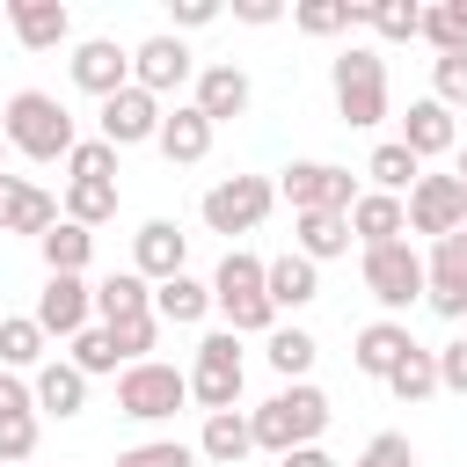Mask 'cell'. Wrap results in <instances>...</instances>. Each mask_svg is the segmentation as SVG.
<instances>
[{"label":"cell","instance_id":"38","mask_svg":"<svg viewBox=\"0 0 467 467\" xmlns=\"http://www.w3.org/2000/svg\"><path fill=\"white\" fill-rule=\"evenodd\" d=\"M423 44H438V58L467 51V15H460V0H438V7H423Z\"/></svg>","mask_w":467,"mask_h":467},{"label":"cell","instance_id":"24","mask_svg":"<svg viewBox=\"0 0 467 467\" xmlns=\"http://www.w3.org/2000/svg\"><path fill=\"white\" fill-rule=\"evenodd\" d=\"M190 102H197V109H204L212 124H234V117L248 109V73H241V66H204V73H197V95H190Z\"/></svg>","mask_w":467,"mask_h":467},{"label":"cell","instance_id":"53","mask_svg":"<svg viewBox=\"0 0 467 467\" xmlns=\"http://www.w3.org/2000/svg\"><path fill=\"white\" fill-rule=\"evenodd\" d=\"M0 161H7V131H0Z\"/></svg>","mask_w":467,"mask_h":467},{"label":"cell","instance_id":"23","mask_svg":"<svg viewBox=\"0 0 467 467\" xmlns=\"http://www.w3.org/2000/svg\"><path fill=\"white\" fill-rule=\"evenodd\" d=\"M409 350H416V336H409L401 321H365V328H358V350H350V358H358V372H365V379H387V372H394V365H401Z\"/></svg>","mask_w":467,"mask_h":467},{"label":"cell","instance_id":"29","mask_svg":"<svg viewBox=\"0 0 467 467\" xmlns=\"http://www.w3.org/2000/svg\"><path fill=\"white\" fill-rule=\"evenodd\" d=\"M153 314H161V321H175V328H190V321H204V314H212V285H197V277L182 270V277L153 285Z\"/></svg>","mask_w":467,"mask_h":467},{"label":"cell","instance_id":"22","mask_svg":"<svg viewBox=\"0 0 467 467\" xmlns=\"http://www.w3.org/2000/svg\"><path fill=\"white\" fill-rule=\"evenodd\" d=\"M263 285H270V306H277V314H285V306L299 314L306 299H321V263H306L299 248H292V255H270Z\"/></svg>","mask_w":467,"mask_h":467},{"label":"cell","instance_id":"2","mask_svg":"<svg viewBox=\"0 0 467 467\" xmlns=\"http://www.w3.org/2000/svg\"><path fill=\"white\" fill-rule=\"evenodd\" d=\"M0 131H7V146H15V153H29V161H66V153L80 146V131H73V109H66L58 95H44V88H22V95H7V109H0Z\"/></svg>","mask_w":467,"mask_h":467},{"label":"cell","instance_id":"26","mask_svg":"<svg viewBox=\"0 0 467 467\" xmlns=\"http://www.w3.org/2000/svg\"><path fill=\"white\" fill-rule=\"evenodd\" d=\"M292 241L306 263H328L350 248V212H292Z\"/></svg>","mask_w":467,"mask_h":467},{"label":"cell","instance_id":"27","mask_svg":"<svg viewBox=\"0 0 467 467\" xmlns=\"http://www.w3.org/2000/svg\"><path fill=\"white\" fill-rule=\"evenodd\" d=\"M36 255H44V277H80V270H88V255H95V234H88V226H73V219H58V226L36 241Z\"/></svg>","mask_w":467,"mask_h":467},{"label":"cell","instance_id":"34","mask_svg":"<svg viewBox=\"0 0 467 467\" xmlns=\"http://www.w3.org/2000/svg\"><path fill=\"white\" fill-rule=\"evenodd\" d=\"M387 387H394V401H431V394H438V350L416 343V350L387 372Z\"/></svg>","mask_w":467,"mask_h":467},{"label":"cell","instance_id":"49","mask_svg":"<svg viewBox=\"0 0 467 467\" xmlns=\"http://www.w3.org/2000/svg\"><path fill=\"white\" fill-rule=\"evenodd\" d=\"M234 15H241L248 29H263V22H277L285 7H277V0H234Z\"/></svg>","mask_w":467,"mask_h":467},{"label":"cell","instance_id":"7","mask_svg":"<svg viewBox=\"0 0 467 467\" xmlns=\"http://www.w3.org/2000/svg\"><path fill=\"white\" fill-rule=\"evenodd\" d=\"M182 401H190V372H175V365H161V358L117 372V409L139 416V423H161V416H175Z\"/></svg>","mask_w":467,"mask_h":467},{"label":"cell","instance_id":"1","mask_svg":"<svg viewBox=\"0 0 467 467\" xmlns=\"http://www.w3.org/2000/svg\"><path fill=\"white\" fill-rule=\"evenodd\" d=\"M248 431H255V452H299V445H314L321 431H328V394L314 387V379H292V387H277L255 416H248Z\"/></svg>","mask_w":467,"mask_h":467},{"label":"cell","instance_id":"28","mask_svg":"<svg viewBox=\"0 0 467 467\" xmlns=\"http://www.w3.org/2000/svg\"><path fill=\"white\" fill-rule=\"evenodd\" d=\"M95 314H102V328H117V321H131V314H153V285H146L139 270H117V277L95 285Z\"/></svg>","mask_w":467,"mask_h":467},{"label":"cell","instance_id":"50","mask_svg":"<svg viewBox=\"0 0 467 467\" xmlns=\"http://www.w3.org/2000/svg\"><path fill=\"white\" fill-rule=\"evenodd\" d=\"M277 467H336V460H328V452H321V445H299V452H285V460H277Z\"/></svg>","mask_w":467,"mask_h":467},{"label":"cell","instance_id":"39","mask_svg":"<svg viewBox=\"0 0 467 467\" xmlns=\"http://www.w3.org/2000/svg\"><path fill=\"white\" fill-rule=\"evenodd\" d=\"M365 22H372L387 44H409V36H423V7H416V0H379V7H365Z\"/></svg>","mask_w":467,"mask_h":467},{"label":"cell","instance_id":"11","mask_svg":"<svg viewBox=\"0 0 467 467\" xmlns=\"http://www.w3.org/2000/svg\"><path fill=\"white\" fill-rule=\"evenodd\" d=\"M431 314H445V321H467V226L460 234H445V241H431Z\"/></svg>","mask_w":467,"mask_h":467},{"label":"cell","instance_id":"45","mask_svg":"<svg viewBox=\"0 0 467 467\" xmlns=\"http://www.w3.org/2000/svg\"><path fill=\"white\" fill-rule=\"evenodd\" d=\"M358 467H416V445H409L401 431H379V438L358 452Z\"/></svg>","mask_w":467,"mask_h":467},{"label":"cell","instance_id":"15","mask_svg":"<svg viewBox=\"0 0 467 467\" xmlns=\"http://www.w3.org/2000/svg\"><path fill=\"white\" fill-rule=\"evenodd\" d=\"M182 255H190V234H182L175 219H146V226L131 234V270H139L146 285L182 277Z\"/></svg>","mask_w":467,"mask_h":467},{"label":"cell","instance_id":"31","mask_svg":"<svg viewBox=\"0 0 467 467\" xmlns=\"http://www.w3.org/2000/svg\"><path fill=\"white\" fill-rule=\"evenodd\" d=\"M365 175H372V190H387V197H401V190H416L423 182V161L401 146V139H387V146H372V161H365Z\"/></svg>","mask_w":467,"mask_h":467},{"label":"cell","instance_id":"51","mask_svg":"<svg viewBox=\"0 0 467 467\" xmlns=\"http://www.w3.org/2000/svg\"><path fill=\"white\" fill-rule=\"evenodd\" d=\"M7 204H15V175H0V234H7Z\"/></svg>","mask_w":467,"mask_h":467},{"label":"cell","instance_id":"17","mask_svg":"<svg viewBox=\"0 0 467 467\" xmlns=\"http://www.w3.org/2000/svg\"><path fill=\"white\" fill-rule=\"evenodd\" d=\"M401 146H409L416 161H438V153H460V124H452V109H445L438 95H423V102H409V117H401Z\"/></svg>","mask_w":467,"mask_h":467},{"label":"cell","instance_id":"3","mask_svg":"<svg viewBox=\"0 0 467 467\" xmlns=\"http://www.w3.org/2000/svg\"><path fill=\"white\" fill-rule=\"evenodd\" d=\"M263 270H270V263L248 255V248H226V263L212 270V306L226 314L234 336H270V328H277V306H270Z\"/></svg>","mask_w":467,"mask_h":467},{"label":"cell","instance_id":"42","mask_svg":"<svg viewBox=\"0 0 467 467\" xmlns=\"http://www.w3.org/2000/svg\"><path fill=\"white\" fill-rule=\"evenodd\" d=\"M190 460H197V445H182V438H153V445L117 452V467H190Z\"/></svg>","mask_w":467,"mask_h":467},{"label":"cell","instance_id":"54","mask_svg":"<svg viewBox=\"0 0 467 467\" xmlns=\"http://www.w3.org/2000/svg\"><path fill=\"white\" fill-rule=\"evenodd\" d=\"M22 467H36V460H22Z\"/></svg>","mask_w":467,"mask_h":467},{"label":"cell","instance_id":"4","mask_svg":"<svg viewBox=\"0 0 467 467\" xmlns=\"http://www.w3.org/2000/svg\"><path fill=\"white\" fill-rule=\"evenodd\" d=\"M328 95H336V117H343L350 131H372V124L387 117V58L365 51V44L336 51V66H328Z\"/></svg>","mask_w":467,"mask_h":467},{"label":"cell","instance_id":"33","mask_svg":"<svg viewBox=\"0 0 467 467\" xmlns=\"http://www.w3.org/2000/svg\"><path fill=\"white\" fill-rule=\"evenodd\" d=\"M58 212L73 219V226H109L117 219V182H66V197H58Z\"/></svg>","mask_w":467,"mask_h":467},{"label":"cell","instance_id":"18","mask_svg":"<svg viewBox=\"0 0 467 467\" xmlns=\"http://www.w3.org/2000/svg\"><path fill=\"white\" fill-rule=\"evenodd\" d=\"M7 29L22 36V51H58L73 36L66 0H7Z\"/></svg>","mask_w":467,"mask_h":467},{"label":"cell","instance_id":"40","mask_svg":"<svg viewBox=\"0 0 467 467\" xmlns=\"http://www.w3.org/2000/svg\"><path fill=\"white\" fill-rule=\"evenodd\" d=\"M109 336H117V358H124V365H146V350L161 343V314H131V321H117Z\"/></svg>","mask_w":467,"mask_h":467},{"label":"cell","instance_id":"10","mask_svg":"<svg viewBox=\"0 0 467 467\" xmlns=\"http://www.w3.org/2000/svg\"><path fill=\"white\" fill-rule=\"evenodd\" d=\"M460 226H467V182H460V175H423V182L409 190V234L445 241V234H460Z\"/></svg>","mask_w":467,"mask_h":467},{"label":"cell","instance_id":"9","mask_svg":"<svg viewBox=\"0 0 467 467\" xmlns=\"http://www.w3.org/2000/svg\"><path fill=\"white\" fill-rule=\"evenodd\" d=\"M277 190L292 197V212H350V204H358V182H350V168H336V161H292Z\"/></svg>","mask_w":467,"mask_h":467},{"label":"cell","instance_id":"48","mask_svg":"<svg viewBox=\"0 0 467 467\" xmlns=\"http://www.w3.org/2000/svg\"><path fill=\"white\" fill-rule=\"evenodd\" d=\"M168 15H175V29H204V22H219L212 0H168Z\"/></svg>","mask_w":467,"mask_h":467},{"label":"cell","instance_id":"41","mask_svg":"<svg viewBox=\"0 0 467 467\" xmlns=\"http://www.w3.org/2000/svg\"><path fill=\"white\" fill-rule=\"evenodd\" d=\"M73 365H80L88 379H95V372H117V365H124V358H117V336H109V328H80V336H73Z\"/></svg>","mask_w":467,"mask_h":467},{"label":"cell","instance_id":"32","mask_svg":"<svg viewBox=\"0 0 467 467\" xmlns=\"http://www.w3.org/2000/svg\"><path fill=\"white\" fill-rule=\"evenodd\" d=\"M58 219H66V212H58V197H51V190H36V182H15V204H7V234H29V241H44Z\"/></svg>","mask_w":467,"mask_h":467},{"label":"cell","instance_id":"5","mask_svg":"<svg viewBox=\"0 0 467 467\" xmlns=\"http://www.w3.org/2000/svg\"><path fill=\"white\" fill-rule=\"evenodd\" d=\"M365 292L387 306V314H401V306H416L423 292H431V270H423V255L409 248V241H387V248H365Z\"/></svg>","mask_w":467,"mask_h":467},{"label":"cell","instance_id":"12","mask_svg":"<svg viewBox=\"0 0 467 467\" xmlns=\"http://www.w3.org/2000/svg\"><path fill=\"white\" fill-rule=\"evenodd\" d=\"M161 117H168V109H161V95H146V88L131 80L124 95H109V102H102V139H109L117 153H124V146H146V139H161Z\"/></svg>","mask_w":467,"mask_h":467},{"label":"cell","instance_id":"14","mask_svg":"<svg viewBox=\"0 0 467 467\" xmlns=\"http://www.w3.org/2000/svg\"><path fill=\"white\" fill-rule=\"evenodd\" d=\"M73 88H80V95H102V102L124 95V88H131V51H124L117 36H88V44L73 51Z\"/></svg>","mask_w":467,"mask_h":467},{"label":"cell","instance_id":"8","mask_svg":"<svg viewBox=\"0 0 467 467\" xmlns=\"http://www.w3.org/2000/svg\"><path fill=\"white\" fill-rule=\"evenodd\" d=\"M270 204H277V190L263 175H226V182L204 190V226L212 234H255L270 219Z\"/></svg>","mask_w":467,"mask_h":467},{"label":"cell","instance_id":"30","mask_svg":"<svg viewBox=\"0 0 467 467\" xmlns=\"http://www.w3.org/2000/svg\"><path fill=\"white\" fill-rule=\"evenodd\" d=\"M44 328H36V314H0V372H29V365H44Z\"/></svg>","mask_w":467,"mask_h":467},{"label":"cell","instance_id":"19","mask_svg":"<svg viewBox=\"0 0 467 467\" xmlns=\"http://www.w3.org/2000/svg\"><path fill=\"white\" fill-rule=\"evenodd\" d=\"M212 131H219V124H212L197 102H175V109L161 117V139H153V146H161L175 168H197V161L212 153Z\"/></svg>","mask_w":467,"mask_h":467},{"label":"cell","instance_id":"35","mask_svg":"<svg viewBox=\"0 0 467 467\" xmlns=\"http://www.w3.org/2000/svg\"><path fill=\"white\" fill-rule=\"evenodd\" d=\"M314 350H321V343H314L306 328H270V350H263V358H270V365L285 372V387H292V379L314 372Z\"/></svg>","mask_w":467,"mask_h":467},{"label":"cell","instance_id":"44","mask_svg":"<svg viewBox=\"0 0 467 467\" xmlns=\"http://www.w3.org/2000/svg\"><path fill=\"white\" fill-rule=\"evenodd\" d=\"M0 460H7V467L36 460V416H7V423H0Z\"/></svg>","mask_w":467,"mask_h":467},{"label":"cell","instance_id":"6","mask_svg":"<svg viewBox=\"0 0 467 467\" xmlns=\"http://www.w3.org/2000/svg\"><path fill=\"white\" fill-rule=\"evenodd\" d=\"M190 401H197L204 416H219V409H234V401H241V336H234V328H212V336L197 343Z\"/></svg>","mask_w":467,"mask_h":467},{"label":"cell","instance_id":"25","mask_svg":"<svg viewBox=\"0 0 467 467\" xmlns=\"http://www.w3.org/2000/svg\"><path fill=\"white\" fill-rule=\"evenodd\" d=\"M197 452H204L212 467H241V460L255 452V431H248V416H241V409H219V416H204V431H197Z\"/></svg>","mask_w":467,"mask_h":467},{"label":"cell","instance_id":"37","mask_svg":"<svg viewBox=\"0 0 467 467\" xmlns=\"http://www.w3.org/2000/svg\"><path fill=\"white\" fill-rule=\"evenodd\" d=\"M66 182H117V146L109 139H80L66 153Z\"/></svg>","mask_w":467,"mask_h":467},{"label":"cell","instance_id":"43","mask_svg":"<svg viewBox=\"0 0 467 467\" xmlns=\"http://www.w3.org/2000/svg\"><path fill=\"white\" fill-rule=\"evenodd\" d=\"M431 88H438V102H445V109H460V102H467V51L431 58Z\"/></svg>","mask_w":467,"mask_h":467},{"label":"cell","instance_id":"52","mask_svg":"<svg viewBox=\"0 0 467 467\" xmlns=\"http://www.w3.org/2000/svg\"><path fill=\"white\" fill-rule=\"evenodd\" d=\"M452 175H460V182H467V139H460V153H452Z\"/></svg>","mask_w":467,"mask_h":467},{"label":"cell","instance_id":"21","mask_svg":"<svg viewBox=\"0 0 467 467\" xmlns=\"http://www.w3.org/2000/svg\"><path fill=\"white\" fill-rule=\"evenodd\" d=\"M29 387H36V416H58V423H66V416H80V409H88V372H80L73 358L36 365V379H29Z\"/></svg>","mask_w":467,"mask_h":467},{"label":"cell","instance_id":"36","mask_svg":"<svg viewBox=\"0 0 467 467\" xmlns=\"http://www.w3.org/2000/svg\"><path fill=\"white\" fill-rule=\"evenodd\" d=\"M292 22H299L306 36H343L350 22H365V7H350V0H299Z\"/></svg>","mask_w":467,"mask_h":467},{"label":"cell","instance_id":"16","mask_svg":"<svg viewBox=\"0 0 467 467\" xmlns=\"http://www.w3.org/2000/svg\"><path fill=\"white\" fill-rule=\"evenodd\" d=\"M88 314H95V285L88 277H44V292H36V328L44 336H80L88 328Z\"/></svg>","mask_w":467,"mask_h":467},{"label":"cell","instance_id":"13","mask_svg":"<svg viewBox=\"0 0 467 467\" xmlns=\"http://www.w3.org/2000/svg\"><path fill=\"white\" fill-rule=\"evenodd\" d=\"M190 73H197V66H190V44H182L175 29H161V36H146V44L131 51V80H139L146 95H175Z\"/></svg>","mask_w":467,"mask_h":467},{"label":"cell","instance_id":"46","mask_svg":"<svg viewBox=\"0 0 467 467\" xmlns=\"http://www.w3.org/2000/svg\"><path fill=\"white\" fill-rule=\"evenodd\" d=\"M438 387L445 394H467V336L460 343H438Z\"/></svg>","mask_w":467,"mask_h":467},{"label":"cell","instance_id":"20","mask_svg":"<svg viewBox=\"0 0 467 467\" xmlns=\"http://www.w3.org/2000/svg\"><path fill=\"white\" fill-rule=\"evenodd\" d=\"M401 234H409V197L358 190V204H350V241H365V248H387V241H401Z\"/></svg>","mask_w":467,"mask_h":467},{"label":"cell","instance_id":"47","mask_svg":"<svg viewBox=\"0 0 467 467\" xmlns=\"http://www.w3.org/2000/svg\"><path fill=\"white\" fill-rule=\"evenodd\" d=\"M7 416H36V387L22 372H0V423Z\"/></svg>","mask_w":467,"mask_h":467}]
</instances>
